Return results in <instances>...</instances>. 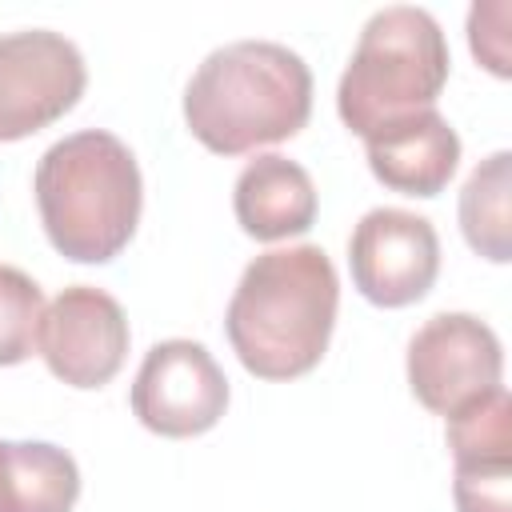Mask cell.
<instances>
[{
	"label": "cell",
	"mask_w": 512,
	"mask_h": 512,
	"mask_svg": "<svg viewBox=\"0 0 512 512\" xmlns=\"http://www.w3.org/2000/svg\"><path fill=\"white\" fill-rule=\"evenodd\" d=\"M508 196H512V152L500 148V152L484 156L460 188V232H464L468 248L492 264L512 260Z\"/></svg>",
	"instance_id": "cell-13"
},
{
	"label": "cell",
	"mask_w": 512,
	"mask_h": 512,
	"mask_svg": "<svg viewBox=\"0 0 512 512\" xmlns=\"http://www.w3.org/2000/svg\"><path fill=\"white\" fill-rule=\"evenodd\" d=\"M36 208L52 248L76 264H108L136 236L144 180L132 148L84 128L56 140L36 164Z\"/></svg>",
	"instance_id": "cell-3"
},
{
	"label": "cell",
	"mask_w": 512,
	"mask_h": 512,
	"mask_svg": "<svg viewBox=\"0 0 512 512\" xmlns=\"http://www.w3.org/2000/svg\"><path fill=\"white\" fill-rule=\"evenodd\" d=\"M336 308L340 276L320 244L272 248L240 272L224 332L256 380H296L324 360Z\"/></svg>",
	"instance_id": "cell-1"
},
{
	"label": "cell",
	"mask_w": 512,
	"mask_h": 512,
	"mask_svg": "<svg viewBox=\"0 0 512 512\" xmlns=\"http://www.w3.org/2000/svg\"><path fill=\"white\" fill-rule=\"evenodd\" d=\"M348 268L368 304L408 308L424 300L440 276V236L428 216L408 208H372L348 236Z\"/></svg>",
	"instance_id": "cell-7"
},
{
	"label": "cell",
	"mask_w": 512,
	"mask_h": 512,
	"mask_svg": "<svg viewBox=\"0 0 512 512\" xmlns=\"http://www.w3.org/2000/svg\"><path fill=\"white\" fill-rule=\"evenodd\" d=\"M372 176L400 196H440L460 164V136L436 112H412L364 136Z\"/></svg>",
	"instance_id": "cell-10"
},
{
	"label": "cell",
	"mask_w": 512,
	"mask_h": 512,
	"mask_svg": "<svg viewBox=\"0 0 512 512\" xmlns=\"http://www.w3.org/2000/svg\"><path fill=\"white\" fill-rule=\"evenodd\" d=\"M76 460L48 440H0V512H72Z\"/></svg>",
	"instance_id": "cell-12"
},
{
	"label": "cell",
	"mask_w": 512,
	"mask_h": 512,
	"mask_svg": "<svg viewBox=\"0 0 512 512\" xmlns=\"http://www.w3.org/2000/svg\"><path fill=\"white\" fill-rule=\"evenodd\" d=\"M312 116V68L276 40H232L212 48L188 88L184 124L216 156H244L292 140Z\"/></svg>",
	"instance_id": "cell-2"
},
{
	"label": "cell",
	"mask_w": 512,
	"mask_h": 512,
	"mask_svg": "<svg viewBox=\"0 0 512 512\" xmlns=\"http://www.w3.org/2000/svg\"><path fill=\"white\" fill-rule=\"evenodd\" d=\"M128 316L116 296L92 284L64 288L40 316L36 352L68 388H104L128 356Z\"/></svg>",
	"instance_id": "cell-9"
},
{
	"label": "cell",
	"mask_w": 512,
	"mask_h": 512,
	"mask_svg": "<svg viewBox=\"0 0 512 512\" xmlns=\"http://www.w3.org/2000/svg\"><path fill=\"white\" fill-rule=\"evenodd\" d=\"M40 316H44L40 284L20 268L0 264V368L20 364L36 352Z\"/></svg>",
	"instance_id": "cell-14"
},
{
	"label": "cell",
	"mask_w": 512,
	"mask_h": 512,
	"mask_svg": "<svg viewBox=\"0 0 512 512\" xmlns=\"http://www.w3.org/2000/svg\"><path fill=\"white\" fill-rule=\"evenodd\" d=\"M232 212L252 240L272 244V240L304 236L316 220V184L304 164L280 152H260L236 176Z\"/></svg>",
	"instance_id": "cell-11"
},
{
	"label": "cell",
	"mask_w": 512,
	"mask_h": 512,
	"mask_svg": "<svg viewBox=\"0 0 512 512\" xmlns=\"http://www.w3.org/2000/svg\"><path fill=\"white\" fill-rule=\"evenodd\" d=\"M128 404L148 432L188 440L220 424L228 408V376L200 340H160L148 348Z\"/></svg>",
	"instance_id": "cell-6"
},
{
	"label": "cell",
	"mask_w": 512,
	"mask_h": 512,
	"mask_svg": "<svg viewBox=\"0 0 512 512\" xmlns=\"http://www.w3.org/2000/svg\"><path fill=\"white\" fill-rule=\"evenodd\" d=\"M84 88V56L64 32H0V144L56 124L80 104Z\"/></svg>",
	"instance_id": "cell-5"
},
{
	"label": "cell",
	"mask_w": 512,
	"mask_h": 512,
	"mask_svg": "<svg viewBox=\"0 0 512 512\" xmlns=\"http://www.w3.org/2000/svg\"><path fill=\"white\" fill-rule=\"evenodd\" d=\"M448 68L452 56L436 16L428 8L388 4L360 28L356 52L336 84V112L356 136H368L388 120L436 108Z\"/></svg>",
	"instance_id": "cell-4"
},
{
	"label": "cell",
	"mask_w": 512,
	"mask_h": 512,
	"mask_svg": "<svg viewBox=\"0 0 512 512\" xmlns=\"http://www.w3.org/2000/svg\"><path fill=\"white\" fill-rule=\"evenodd\" d=\"M456 512H512V456L452 460Z\"/></svg>",
	"instance_id": "cell-15"
},
{
	"label": "cell",
	"mask_w": 512,
	"mask_h": 512,
	"mask_svg": "<svg viewBox=\"0 0 512 512\" xmlns=\"http://www.w3.org/2000/svg\"><path fill=\"white\" fill-rule=\"evenodd\" d=\"M508 0H492V4H472L468 12V44L472 56L492 72V76H512V52H508Z\"/></svg>",
	"instance_id": "cell-16"
},
{
	"label": "cell",
	"mask_w": 512,
	"mask_h": 512,
	"mask_svg": "<svg viewBox=\"0 0 512 512\" xmlns=\"http://www.w3.org/2000/svg\"><path fill=\"white\" fill-rule=\"evenodd\" d=\"M500 372V336L472 312H436L408 340V388L436 416L496 388Z\"/></svg>",
	"instance_id": "cell-8"
}]
</instances>
